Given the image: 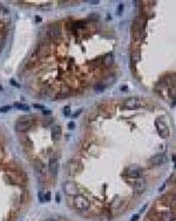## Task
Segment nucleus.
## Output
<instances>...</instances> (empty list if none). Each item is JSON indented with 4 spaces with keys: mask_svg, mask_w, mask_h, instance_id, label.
I'll return each mask as SVG.
<instances>
[{
    "mask_svg": "<svg viewBox=\"0 0 176 221\" xmlns=\"http://www.w3.org/2000/svg\"><path fill=\"white\" fill-rule=\"evenodd\" d=\"M73 206H74V208H76L80 212H86L91 208V201L84 195L76 194L73 198Z\"/></svg>",
    "mask_w": 176,
    "mask_h": 221,
    "instance_id": "f257e3e1",
    "label": "nucleus"
},
{
    "mask_svg": "<svg viewBox=\"0 0 176 221\" xmlns=\"http://www.w3.org/2000/svg\"><path fill=\"white\" fill-rule=\"evenodd\" d=\"M34 124V120L31 118H21L15 122V131L19 133H25L28 132Z\"/></svg>",
    "mask_w": 176,
    "mask_h": 221,
    "instance_id": "f03ea898",
    "label": "nucleus"
},
{
    "mask_svg": "<svg viewBox=\"0 0 176 221\" xmlns=\"http://www.w3.org/2000/svg\"><path fill=\"white\" fill-rule=\"evenodd\" d=\"M155 126H156V129H157V133L160 134V136L162 139H167L169 138L170 135V131H169V127L167 125V122L162 119H157L155 121Z\"/></svg>",
    "mask_w": 176,
    "mask_h": 221,
    "instance_id": "7ed1b4c3",
    "label": "nucleus"
},
{
    "mask_svg": "<svg viewBox=\"0 0 176 221\" xmlns=\"http://www.w3.org/2000/svg\"><path fill=\"white\" fill-rule=\"evenodd\" d=\"M123 107L126 109H135L140 106L143 105V101L139 98H127L125 101H123Z\"/></svg>",
    "mask_w": 176,
    "mask_h": 221,
    "instance_id": "20e7f679",
    "label": "nucleus"
},
{
    "mask_svg": "<svg viewBox=\"0 0 176 221\" xmlns=\"http://www.w3.org/2000/svg\"><path fill=\"white\" fill-rule=\"evenodd\" d=\"M67 169H68V173L70 175H75V174H77L79 172L82 171V164L79 160L73 159V160L69 161V164L67 166Z\"/></svg>",
    "mask_w": 176,
    "mask_h": 221,
    "instance_id": "39448f33",
    "label": "nucleus"
},
{
    "mask_svg": "<svg viewBox=\"0 0 176 221\" xmlns=\"http://www.w3.org/2000/svg\"><path fill=\"white\" fill-rule=\"evenodd\" d=\"M33 168H34L35 172H37L38 174H40V175H45V174H46V166H45V164H44L40 159H38V158H35V159L33 160Z\"/></svg>",
    "mask_w": 176,
    "mask_h": 221,
    "instance_id": "423d86ee",
    "label": "nucleus"
},
{
    "mask_svg": "<svg viewBox=\"0 0 176 221\" xmlns=\"http://www.w3.org/2000/svg\"><path fill=\"white\" fill-rule=\"evenodd\" d=\"M0 23H3V24H8L11 23V13L10 11L0 5Z\"/></svg>",
    "mask_w": 176,
    "mask_h": 221,
    "instance_id": "0eeeda50",
    "label": "nucleus"
},
{
    "mask_svg": "<svg viewBox=\"0 0 176 221\" xmlns=\"http://www.w3.org/2000/svg\"><path fill=\"white\" fill-rule=\"evenodd\" d=\"M58 168H59V165H58L56 158L51 157L49 161H48V171H49V173H51L52 177H55L58 174Z\"/></svg>",
    "mask_w": 176,
    "mask_h": 221,
    "instance_id": "6e6552de",
    "label": "nucleus"
},
{
    "mask_svg": "<svg viewBox=\"0 0 176 221\" xmlns=\"http://www.w3.org/2000/svg\"><path fill=\"white\" fill-rule=\"evenodd\" d=\"M150 164L151 165H154V166H160V165H162V164H164V161H165V155L164 154H162V153H158V154H155L154 157H151L150 158Z\"/></svg>",
    "mask_w": 176,
    "mask_h": 221,
    "instance_id": "1a4fd4ad",
    "label": "nucleus"
},
{
    "mask_svg": "<svg viewBox=\"0 0 176 221\" xmlns=\"http://www.w3.org/2000/svg\"><path fill=\"white\" fill-rule=\"evenodd\" d=\"M63 189H65L66 193L69 194V195H76L75 193L77 192L76 185H75L74 182H65V185H63Z\"/></svg>",
    "mask_w": 176,
    "mask_h": 221,
    "instance_id": "9d476101",
    "label": "nucleus"
},
{
    "mask_svg": "<svg viewBox=\"0 0 176 221\" xmlns=\"http://www.w3.org/2000/svg\"><path fill=\"white\" fill-rule=\"evenodd\" d=\"M61 134H62V129L60 126H53L52 129H51V135H52V139L55 141V140H59L61 138Z\"/></svg>",
    "mask_w": 176,
    "mask_h": 221,
    "instance_id": "9b49d317",
    "label": "nucleus"
},
{
    "mask_svg": "<svg viewBox=\"0 0 176 221\" xmlns=\"http://www.w3.org/2000/svg\"><path fill=\"white\" fill-rule=\"evenodd\" d=\"M61 35V31H60V28L58 27V26H52V27H49V30H48V37L51 38V39H56V38H59Z\"/></svg>",
    "mask_w": 176,
    "mask_h": 221,
    "instance_id": "f8f14e48",
    "label": "nucleus"
},
{
    "mask_svg": "<svg viewBox=\"0 0 176 221\" xmlns=\"http://www.w3.org/2000/svg\"><path fill=\"white\" fill-rule=\"evenodd\" d=\"M126 175L128 178H132V179H136L141 175V171L136 167H132V168H128L127 172H126Z\"/></svg>",
    "mask_w": 176,
    "mask_h": 221,
    "instance_id": "ddd939ff",
    "label": "nucleus"
},
{
    "mask_svg": "<svg viewBox=\"0 0 176 221\" xmlns=\"http://www.w3.org/2000/svg\"><path fill=\"white\" fill-rule=\"evenodd\" d=\"M113 64H114V54H113L112 52H109V53H107V54L105 55V58H103V65H105L106 67H111Z\"/></svg>",
    "mask_w": 176,
    "mask_h": 221,
    "instance_id": "4468645a",
    "label": "nucleus"
},
{
    "mask_svg": "<svg viewBox=\"0 0 176 221\" xmlns=\"http://www.w3.org/2000/svg\"><path fill=\"white\" fill-rule=\"evenodd\" d=\"M7 179L12 182V184H14V185H19L20 184V178H19V175L18 174H14V173H8L7 175Z\"/></svg>",
    "mask_w": 176,
    "mask_h": 221,
    "instance_id": "2eb2a0df",
    "label": "nucleus"
},
{
    "mask_svg": "<svg viewBox=\"0 0 176 221\" xmlns=\"http://www.w3.org/2000/svg\"><path fill=\"white\" fill-rule=\"evenodd\" d=\"M21 143H23L24 147H30V148L33 147V142L28 136H23L21 138Z\"/></svg>",
    "mask_w": 176,
    "mask_h": 221,
    "instance_id": "dca6fc26",
    "label": "nucleus"
},
{
    "mask_svg": "<svg viewBox=\"0 0 176 221\" xmlns=\"http://www.w3.org/2000/svg\"><path fill=\"white\" fill-rule=\"evenodd\" d=\"M15 108L20 109V111H30V106L26 105V104H23V102H14L13 105Z\"/></svg>",
    "mask_w": 176,
    "mask_h": 221,
    "instance_id": "f3484780",
    "label": "nucleus"
},
{
    "mask_svg": "<svg viewBox=\"0 0 176 221\" xmlns=\"http://www.w3.org/2000/svg\"><path fill=\"white\" fill-rule=\"evenodd\" d=\"M39 54H38V52H35V53H33L32 55H31V58L28 59V64H35L38 60H39Z\"/></svg>",
    "mask_w": 176,
    "mask_h": 221,
    "instance_id": "a211bd4d",
    "label": "nucleus"
},
{
    "mask_svg": "<svg viewBox=\"0 0 176 221\" xmlns=\"http://www.w3.org/2000/svg\"><path fill=\"white\" fill-rule=\"evenodd\" d=\"M134 188H135V191L136 192H139V193H141V192H143L144 191V188H146V186H144V184L142 182H137V184H135L134 185Z\"/></svg>",
    "mask_w": 176,
    "mask_h": 221,
    "instance_id": "6ab92c4d",
    "label": "nucleus"
},
{
    "mask_svg": "<svg viewBox=\"0 0 176 221\" xmlns=\"http://www.w3.org/2000/svg\"><path fill=\"white\" fill-rule=\"evenodd\" d=\"M121 199H119V198H115V200L113 201V205H112V207L114 208V209H116V208H119V206L121 205Z\"/></svg>",
    "mask_w": 176,
    "mask_h": 221,
    "instance_id": "aec40b11",
    "label": "nucleus"
},
{
    "mask_svg": "<svg viewBox=\"0 0 176 221\" xmlns=\"http://www.w3.org/2000/svg\"><path fill=\"white\" fill-rule=\"evenodd\" d=\"M139 59H140L139 53H137V52H133V53H132V60H133V62H137Z\"/></svg>",
    "mask_w": 176,
    "mask_h": 221,
    "instance_id": "412c9836",
    "label": "nucleus"
},
{
    "mask_svg": "<svg viewBox=\"0 0 176 221\" xmlns=\"http://www.w3.org/2000/svg\"><path fill=\"white\" fill-rule=\"evenodd\" d=\"M105 88H106V86H103L102 84L101 85H95V87H94V90L96 92H102V91H105Z\"/></svg>",
    "mask_w": 176,
    "mask_h": 221,
    "instance_id": "4be33fe9",
    "label": "nucleus"
},
{
    "mask_svg": "<svg viewBox=\"0 0 176 221\" xmlns=\"http://www.w3.org/2000/svg\"><path fill=\"white\" fill-rule=\"evenodd\" d=\"M33 107L34 108H37V109H39V111H45V106L44 105H41V104H33Z\"/></svg>",
    "mask_w": 176,
    "mask_h": 221,
    "instance_id": "5701e85b",
    "label": "nucleus"
},
{
    "mask_svg": "<svg viewBox=\"0 0 176 221\" xmlns=\"http://www.w3.org/2000/svg\"><path fill=\"white\" fill-rule=\"evenodd\" d=\"M169 93H170V95H171V98H176V85H175V86H172V87L170 88V91H169Z\"/></svg>",
    "mask_w": 176,
    "mask_h": 221,
    "instance_id": "b1692460",
    "label": "nucleus"
},
{
    "mask_svg": "<svg viewBox=\"0 0 176 221\" xmlns=\"http://www.w3.org/2000/svg\"><path fill=\"white\" fill-rule=\"evenodd\" d=\"M11 109V106H3V107H0V113H6Z\"/></svg>",
    "mask_w": 176,
    "mask_h": 221,
    "instance_id": "393cba45",
    "label": "nucleus"
},
{
    "mask_svg": "<svg viewBox=\"0 0 176 221\" xmlns=\"http://www.w3.org/2000/svg\"><path fill=\"white\" fill-rule=\"evenodd\" d=\"M63 114H65L66 117H69V115H70V108H69V106L63 107Z\"/></svg>",
    "mask_w": 176,
    "mask_h": 221,
    "instance_id": "a878e982",
    "label": "nucleus"
},
{
    "mask_svg": "<svg viewBox=\"0 0 176 221\" xmlns=\"http://www.w3.org/2000/svg\"><path fill=\"white\" fill-rule=\"evenodd\" d=\"M49 200H51V193H49V192H46L45 195H44V202H45V201L48 202Z\"/></svg>",
    "mask_w": 176,
    "mask_h": 221,
    "instance_id": "bb28decb",
    "label": "nucleus"
},
{
    "mask_svg": "<svg viewBox=\"0 0 176 221\" xmlns=\"http://www.w3.org/2000/svg\"><path fill=\"white\" fill-rule=\"evenodd\" d=\"M68 128H69V129L75 128V122H73V121H72V122H69V124H68Z\"/></svg>",
    "mask_w": 176,
    "mask_h": 221,
    "instance_id": "cd10ccee",
    "label": "nucleus"
},
{
    "mask_svg": "<svg viewBox=\"0 0 176 221\" xmlns=\"http://www.w3.org/2000/svg\"><path fill=\"white\" fill-rule=\"evenodd\" d=\"M60 199H61L60 194H59V193H56V195H55V202H56V203H59V202H60Z\"/></svg>",
    "mask_w": 176,
    "mask_h": 221,
    "instance_id": "c85d7f7f",
    "label": "nucleus"
},
{
    "mask_svg": "<svg viewBox=\"0 0 176 221\" xmlns=\"http://www.w3.org/2000/svg\"><path fill=\"white\" fill-rule=\"evenodd\" d=\"M139 220V214H134L133 216H132V220L130 221H137Z\"/></svg>",
    "mask_w": 176,
    "mask_h": 221,
    "instance_id": "c756f323",
    "label": "nucleus"
},
{
    "mask_svg": "<svg viewBox=\"0 0 176 221\" xmlns=\"http://www.w3.org/2000/svg\"><path fill=\"white\" fill-rule=\"evenodd\" d=\"M121 11H123V5H122V4H120V5H119V10H118V13L120 14V13H121Z\"/></svg>",
    "mask_w": 176,
    "mask_h": 221,
    "instance_id": "7c9ffc66",
    "label": "nucleus"
},
{
    "mask_svg": "<svg viewBox=\"0 0 176 221\" xmlns=\"http://www.w3.org/2000/svg\"><path fill=\"white\" fill-rule=\"evenodd\" d=\"M39 199H40L41 202H44V195H42V193H39Z\"/></svg>",
    "mask_w": 176,
    "mask_h": 221,
    "instance_id": "2f4dec72",
    "label": "nucleus"
},
{
    "mask_svg": "<svg viewBox=\"0 0 176 221\" xmlns=\"http://www.w3.org/2000/svg\"><path fill=\"white\" fill-rule=\"evenodd\" d=\"M11 83H12V85H14V86H17V87H19V84H17L14 80H11Z\"/></svg>",
    "mask_w": 176,
    "mask_h": 221,
    "instance_id": "473e14b6",
    "label": "nucleus"
},
{
    "mask_svg": "<svg viewBox=\"0 0 176 221\" xmlns=\"http://www.w3.org/2000/svg\"><path fill=\"white\" fill-rule=\"evenodd\" d=\"M35 21H37V23L39 21V23H40V21H41V18H40V17H35Z\"/></svg>",
    "mask_w": 176,
    "mask_h": 221,
    "instance_id": "72a5a7b5",
    "label": "nucleus"
},
{
    "mask_svg": "<svg viewBox=\"0 0 176 221\" xmlns=\"http://www.w3.org/2000/svg\"><path fill=\"white\" fill-rule=\"evenodd\" d=\"M42 113H44V114H51V111H46V109H45V111H42Z\"/></svg>",
    "mask_w": 176,
    "mask_h": 221,
    "instance_id": "f704fd0d",
    "label": "nucleus"
},
{
    "mask_svg": "<svg viewBox=\"0 0 176 221\" xmlns=\"http://www.w3.org/2000/svg\"><path fill=\"white\" fill-rule=\"evenodd\" d=\"M3 44H4V39H3V38H0V47L3 46Z\"/></svg>",
    "mask_w": 176,
    "mask_h": 221,
    "instance_id": "c9c22d12",
    "label": "nucleus"
},
{
    "mask_svg": "<svg viewBox=\"0 0 176 221\" xmlns=\"http://www.w3.org/2000/svg\"><path fill=\"white\" fill-rule=\"evenodd\" d=\"M80 113H81V111H79V112H76V113H75V114L73 115V118H75V117H77V115H79Z\"/></svg>",
    "mask_w": 176,
    "mask_h": 221,
    "instance_id": "e433bc0d",
    "label": "nucleus"
},
{
    "mask_svg": "<svg viewBox=\"0 0 176 221\" xmlns=\"http://www.w3.org/2000/svg\"><path fill=\"white\" fill-rule=\"evenodd\" d=\"M121 90H122V91H127V86H123V87H121Z\"/></svg>",
    "mask_w": 176,
    "mask_h": 221,
    "instance_id": "4c0bfd02",
    "label": "nucleus"
},
{
    "mask_svg": "<svg viewBox=\"0 0 176 221\" xmlns=\"http://www.w3.org/2000/svg\"><path fill=\"white\" fill-rule=\"evenodd\" d=\"M46 221H55V220H53V219H47Z\"/></svg>",
    "mask_w": 176,
    "mask_h": 221,
    "instance_id": "58836bf2",
    "label": "nucleus"
},
{
    "mask_svg": "<svg viewBox=\"0 0 176 221\" xmlns=\"http://www.w3.org/2000/svg\"><path fill=\"white\" fill-rule=\"evenodd\" d=\"M0 91H3V86L1 85H0Z\"/></svg>",
    "mask_w": 176,
    "mask_h": 221,
    "instance_id": "ea45409f",
    "label": "nucleus"
}]
</instances>
